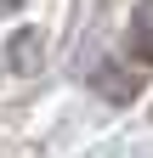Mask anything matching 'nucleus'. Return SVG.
Returning a JSON list of instances; mask_svg holds the SVG:
<instances>
[{
	"mask_svg": "<svg viewBox=\"0 0 153 158\" xmlns=\"http://www.w3.org/2000/svg\"><path fill=\"white\" fill-rule=\"evenodd\" d=\"M130 45H136L147 62H153V6H142L136 11V28H130Z\"/></svg>",
	"mask_w": 153,
	"mask_h": 158,
	"instance_id": "nucleus-1",
	"label": "nucleus"
}]
</instances>
